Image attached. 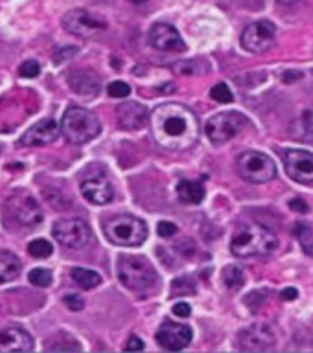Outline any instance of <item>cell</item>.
<instances>
[{
    "label": "cell",
    "instance_id": "obj_1",
    "mask_svg": "<svg viewBox=\"0 0 313 353\" xmlns=\"http://www.w3.org/2000/svg\"><path fill=\"white\" fill-rule=\"evenodd\" d=\"M153 138L166 151H184L198 142V116L184 105L162 103L149 116Z\"/></svg>",
    "mask_w": 313,
    "mask_h": 353
},
{
    "label": "cell",
    "instance_id": "obj_2",
    "mask_svg": "<svg viewBox=\"0 0 313 353\" xmlns=\"http://www.w3.org/2000/svg\"><path fill=\"white\" fill-rule=\"evenodd\" d=\"M278 247L275 232L262 225H245L232 236L231 250L238 258L267 256Z\"/></svg>",
    "mask_w": 313,
    "mask_h": 353
},
{
    "label": "cell",
    "instance_id": "obj_3",
    "mask_svg": "<svg viewBox=\"0 0 313 353\" xmlns=\"http://www.w3.org/2000/svg\"><path fill=\"white\" fill-rule=\"evenodd\" d=\"M118 278L129 291L137 294H149L159 287V274L144 256H120Z\"/></svg>",
    "mask_w": 313,
    "mask_h": 353
},
{
    "label": "cell",
    "instance_id": "obj_4",
    "mask_svg": "<svg viewBox=\"0 0 313 353\" xmlns=\"http://www.w3.org/2000/svg\"><path fill=\"white\" fill-rule=\"evenodd\" d=\"M61 132L70 143H87L102 131L98 118L83 107H70L61 118Z\"/></svg>",
    "mask_w": 313,
    "mask_h": 353
},
{
    "label": "cell",
    "instance_id": "obj_5",
    "mask_svg": "<svg viewBox=\"0 0 313 353\" xmlns=\"http://www.w3.org/2000/svg\"><path fill=\"white\" fill-rule=\"evenodd\" d=\"M107 239L118 247H140L148 237V226L133 215H116L104 223Z\"/></svg>",
    "mask_w": 313,
    "mask_h": 353
},
{
    "label": "cell",
    "instance_id": "obj_6",
    "mask_svg": "<svg viewBox=\"0 0 313 353\" xmlns=\"http://www.w3.org/2000/svg\"><path fill=\"white\" fill-rule=\"evenodd\" d=\"M238 173L243 181L253 184H264L275 179L276 165L267 154L260 151H247L238 157Z\"/></svg>",
    "mask_w": 313,
    "mask_h": 353
},
{
    "label": "cell",
    "instance_id": "obj_7",
    "mask_svg": "<svg viewBox=\"0 0 313 353\" xmlns=\"http://www.w3.org/2000/svg\"><path fill=\"white\" fill-rule=\"evenodd\" d=\"M245 125H247V118L242 112L227 110V112L212 116L209 123H207L205 132H207V137L214 145H223V143L236 137L238 132H242Z\"/></svg>",
    "mask_w": 313,
    "mask_h": 353
},
{
    "label": "cell",
    "instance_id": "obj_8",
    "mask_svg": "<svg viewBox=\"0 0 313 353\" xmlns=\"http://www.w3.org/2000/svg\"><path fill=\"white\" fill-rule=\"evenodd\" d=\"M63 26L68 33L76 35V37H94L98 33L107 30V22L99 17L93 15L87 10H70L66 11L63 17Z\"/></svg>",
    "mask_w": 313,
    "mask_h": 353
},
{
    "label": "cell",
    "instance_id": "obj_9",
    "mask_svg": "<svg viewBox=\"0 0 313 353\" xmlns=\"http://www.w3.org/2000/svg\"><path fill=\"white\" fill-rule=\"evenodd\" d=\"M55 241L66 248H83L91 241V228L83 219H61L52 228Z\"/></svg>",
    "mask_w": 313,
    "mask_h": 353
},
{
    "label": "cell",
    "instance_id": "obj_10",
    "mask_svg": "<svg viewBox=\"0 0 313 353\" xmlns=\"http://www.w3.org/2000/svg\"><path fill=\"white\" fill-rule=\"evenodd\" d=\"M8 210H10L11 217L21 226L32 228V226H37L43 223V210H41L37 201L26 192L15 193L8 201Z\"/></svg>",
    "mask_w": 313,
    "mask_h": 353
},
{
    "label": "cell",
    "instance_id": "obj_11",
    "mask_svg": "<svg viewBox=\"0 0 313 353\" xmlns=\"http://www.w3.org/2000/svg\"><path fill=\"white\" fill-rule=\"evenodd\" d=\"M276 28L269 21H258L249 24L242 33L243 48L253 54H262L265 50H269L275 43Z\"/></svg>",
    "mask_w": 313,
    "mask_h": 353
},
{
    "label": "cell",
    "instance_id": "obj_12",
    "mask_svg": "<svg viewBox=\"0 0 313 353\" xmlns=\"http://www.w3.org/2000/svg\"><path fill=\"white\" fill-rule=\"evenodd\" d=\"M275 333L267 324H253L238 333V346L245 352H264L275 346Z\"/></svg>",
    "mask_w": 313,
    "mask_h": 353
},
{
    "label": "cell",
    "instance_id": "obj_13",
    "mask_svg": "<svg viewBox=\"0 0 313 353\" xmlns=\"http://www.w3.org/2000/svg\"><path fill=\"white\" fill-rule=\"evenodd\" d=\"M157 342L168 352H179L192 342V330L184 324H177L173 320H164L157 331Z\"/></svg>",
    "mask_w": 313,
    "mask_h": 353
},
{
    "label": "cell",
    "instance_id": "obj_14",
    "mask_svg": "<svg viewBox=\"0 0 313 353\" xmlns=\"http://www.w3.org/2000/svg\"><path fill=\"white\" fill-rule=\"evenodd\" d=\"M284 168L286 173L293 181L313 186V154L303 149H292L287 151L284 159Z\"/></svg>",
    "mask_w": 313,
    "mask_h": 353
},
{
    "label": "cell",
    "instance_id": "obj_15",
    "mask_svg": "<svg viewBox=\"0 0 313 353\" xmlns=\"http://www.w3.org/2000/svg\"><path fill=\"white\" fill-rule=\"evenodd\" d=\"M149 43H151L153 48L160 50V52H182L187 48L184 41H182L176 28L170 26V24H164V22H157L149 30Z\"/></svg>",
    "mask_w": 313,
    "mask_h": 353
},
{
    "label": "cell",
    "instance_id": "obj_16",
    "mask_svg": "<svg viewBox=\"0 0 313 353\" xmlns=\"http://www.w3.org/2000/svg\"><path fill=\"white\" fill-rule=\"evenodd\" d=\"M59 132L61 127L57 125L52 118H44V120L33 123V125L22 134L19 142H21L22 145H28V148H32V145H46V143L55 142L57 137H59Z\"/></svg>",
    "mask_w": 313,
    "mask_h": 353
},
{
    "label": "cell",
    "instance_id": "obj_17",
    "mask_svg": "<svg viewBox=\"0 0 313 353\" xmlns=\"http://www.w3.org/2000/svg\"><path fill=\"white\" fill-rule=\"evenodd\" d=\"M118 125L124 129V131H137V129H142L146 123L149 121V112L148 109L144 107L142 103H137V101H127V103H122L118 107Z\"/></svg>",
    "mask_w": 313,
    "mask_h": 353
},
{
    "label": "cell",
    "instance_id": "obj_18",
    "mask_svg": "<svg viewBox=\"0 0 313 353\" xmlns=\"http://www.w3.org/2000/svg\"><path fill=\"white\" fill-rule=\"evenodd\" d=\"M83 197L93 204H109L115 197V190L105 176H93L82 182Z\"/></svg>",
    "mask_w": 313,
    "mask_h": 353
},
{
    "label": "cell",
    "instance_id": "obj_19",
    "mask_svg": "<svg viewBox=\"0 0 313 353\" xmlns=\"http://www.w3.org/2000/svg\"><path fill=\"white\" fill-rule=\"evenodd\" d=\"M33 341L21 327H6L0 331V352H32Z\"/></svg>",
    "mask_w": 313,
    "mask_h": 353
},
{
    "label": "cell",
    "instance_id": "obj_20",
    "mask_svg": "<svg viewBox=\"0 0 313 353\" xmlns=\"http://www.w3.org/2000/svg\"><path fill=\"white\" fill-rule=\"evenodd\" d=\"M68 85L79 96H96L99 92V79L96 74L85 70L72 72L68 76Z\"/></svg>",
    "mask_w": 313,
    "mask_h": 353
},
{
    "label": "cell",
    "instance_id": "obj_21",
    "mask_svg": "<svg viewBox=\"0 0 313 353\" xmlns=\"http://www.w3.org/2000/svg\"><path fill=\"white\" fill-rule=\"evenodd\" d=\"M177 197L184 204H199L205 199V188L198 181L182 179L177 184Z\"/></svg>",
    "mask_w": 313,
    "mask_h": 353
},
{
    "label": "cell",
    "instance_id": "obj_22",
    "mask_svg": "<svg viewBox=\"0 0 313 353\" xmlns=\"http://www.w3.org/2000/svg\"><path fill=\"white\" fill-rule=\"evenodd\" d=\"M290 134L295 140H301V142H313V109L304 110L297 120L292 121Z\"/></svg>",
    "mask_w": 313,
    "mask_h": 353
},
{
    "label": "cell",
    "instance_id": "obj_23",
    "mask_svg": "<svg viewBox=\"0 0 313 353\" xmlns=\"http://www.w3.org/2000/svg\"><path fill=\"white\" fill-rule=\"evenodd\" d=\"M19 274H21V259L10 250H2L0 252V285L15 280Z\"/></svg>",
    "mask_w": 313,
    "mask_h": 353
},
{
    "label": "cell",
    "instance_id": "obj_24",
    "mask_svg": "<svg viewBox=\"0 0 313 353\" xmlns=\"http://www.w3.org/2000/svg\"><path fill=\"white\" fill-rule=\"evenodd\" d=\"M72 280L76 281L77 285L82 289H94L102 283V276L98 272H94L91 269H82V267H76V269L70 270Z\"/></svg>",
    "mask_w": 313,
    "mask_h": 353
},
{
    "label": "cell",
    "instance_id": "obj_25",
    "mask_svg": "<svg viewBox=\"0 0 313 353\" xmlns=\"http://www.w3.org/2000/svg\"><path fill=\"white\" fill-rule=\"evenodd\" d=\"M223 283L229 291H238L245 283V274L238 265H227L223 269Z\"/></svg>",
    "mask_w": 313,
    "mask_h": 353
},
{
    "label": "cell",
    "instance_id": "obj_26",
    "mask_svg": "<svg viewBox=\"0 0 313 353\" xmlns=\"http://www.w3.org/2000/svg\"><path fill=\"white\" fill-rule=\"evenodd\" d=\"M295 237L301 243V247L308 256H313V228L306 223H297L295 226Z\"/></svg>",
    "mask_w": 313,
    "mask_h": 353
},
{
    "label": "cell",
    "instance_id": "obj_27",
    "mask_svg": "<svg viewBox=\"0 0 313 353\" xmlns=\"http://www.w3.org/2000/svg\"><path fill=\"white\" fill-rule=\"evenodd\" d=\"M198 291V285H196V281L192 278H188V276H181V278H176V280L171 281V294L173 296H193Z\"/></svg>",
    "mask_w": 313,
    "mask_h": 353
},
{
    "label": "cell",
    "instance_id": "obj_28",
    "mask_svg": "<svg viewBox=\"0 0 313 353\" xmlns=\"http://www.w3.org/2000/svg\"><path fill=\"white\" fill-rule=\"evenodd\" d=\"M54 252V247H52V243L46 241V239H33V241L28 243V254L35 259H46L52 256Z\"/></svg>",
    "mask_w": 313,
    "mask_h": 353
},
{
    "label": "cell",
    "instance_id": "obj_29",
    "mask_svg": "<svg viewBox=\"0 0 313 353\" xmlns=\"http://www.w3.org/2000/svg\"><path fill=\"white\" fill-rule=\"evenodd\" d=\"M209 68L207 63H203L201 59L196 61H182V63H176L171 65V70L177 72V74H182V76H192V74H203L205 70Z\"/></svg>",
    "mask_w": 313,
    "mask_h": 353
},
{
    "label": "cell",
    "instance_id": "obj_30",
    "mask_svg": "<svg viewBox=\"0 0 313 353\" xmlns=\"http://www.w3.org/2000/svg\"><path fill=\"white\" fill-rule=\"evenodd\" d=\"M28 280H30V283L35 287H48L50 283H52V280H54V276H52V272L46 269H33L30 270Z\"/></svg>",
    "mask_w": 313,
    "mask_h": 353
},
{
    "label": "cell",
    "instance_id": "obj_31",
    "mask_svg": "<svg viewBox=\"0 0 313 353\" xmlns=\"http://www.w3.org/2000/svg\"><path fill=\"white\" fill-rule=\"evenodd\" d=\"M210 98L214 99V101H218V103H231L232 99H234V96H232L231 88L227 87L225 83H218V85H214L212 90H210Z\"/></svg>",
    "mask_w": 313,
    "mask_h": 353
},
{
    "label": "cell",
    "instance_id": "obj_32",
    "mask_svg": "<svg viewBox=\"0 0 313 353\" xmlns=\"http://www.w3.org/2000/svg\"><path fill=\"white\" fill-rule=\"evenodd\" d=\"M107 92H109L111 98H127L129 94H131V87L124 81H113L107 87Z\"/></svg>",
    "mask_w": 313,
    "mask_h": 353
},
{
    "label": "cell",
    "instance_id": "obj_33",
    "mask_svg": "<svg viewBox=\"0 0 313 353\" xmlns=\"http://www.w3.org/2000/svg\"><path fill=\"white\" fill-rule=\"evenodd\" d=\"M19 72H21L22 77H37L41 74V65L35 59H30L24 65H21Z\"/></svg>",
    "mask_w": 313,
    "mask_h": 353
},
{
    "label": "cell",
    "instance_id": "obj_34",
    "mask_svg": "<svg viewBox=\"0 0 313 353\" xmlns=\"http://www.w3.org/2000/svg\"><path fill=\"white\" fill-rule=\"evenodd\" d=\"M63 302L66 303V307L70 309V311H82L85 307V300L79 294H65Z\"/></svg>",
    "mask_w": 313,
    "mask_h": 353
},
{
    "label": "cell",
    "instance_id": "obj_35",
    "mask_svg": "<svg viewBox=\"0 0 313 353\" xmlns=\"http://www.w3.org/2000/svg\"><path fill=\"white\" fill-rule=\"evenodd\" d=\"M177 232H179V228L173 223H170V221H160L159 225H157V234L160 237H171L176 236Z\"/></svg>",
    "mask_w": 313,
    "mask_h": 353
},
{
    "label": "cell",
    "instance_id": "obj_36",
    "mask_svg": "<svg viewBox=\"0 0 313 353\" xmlns=\"http://www.w3.org/2000/svg\"><path fill=\"white\" fill-rule=\"evenodd\" d=\"M264 300H265V291H254V292H249L243 302L247 303L249 307L256 309L260 307V303L264 302Z\"/></svg>",
    "mask_w": 313,
    "mask_h": 353
},
{
    "label": "cell",
    "instance_id": "obj_37",
    "mask_svg": "<svg viewBox=\"0 0 313 353\" xmlns=\"http://www.w3.org/2000/svg\"><path fill=\"white\" fill-rule=\"evenodd\" d=\"M173 314H176V316H179V319H188V316L192 314V307H190L188 303L179 302L173 305Z\"/></svg>",
    "mask_w": 313,
    "mask_h": 353
},
{
    "label": "cell",
    "instance_id": "obj_38",
    "mask_svg": "<svg viewBox=\"0 0 313 353\" xmlns=\"http://www.w3.org/2000/svg\"><path fill=\"white\" fill-rule=\"evenodd\" d=\"M290 208L295 210V212H298V214H308L310 212L308 203H306V201H303V199H292V201H290Z\"/></svg>",
    "mask_w": 313,
    "mask_h": 353
},
{
    "label": "cell",
    "instance_id": "obj_39",
    "mask_svg": "<svg viewBox=\"0 0 313 353\" xmlns=\"http://www.w3.org/2000/svg\"><path fill=\"white\" fill-rule=\"evenodd\" d=\"M127 352H142L144 350V342L138 339V336H131L129 342L126 344Z\"/></svg>",
    "mask_w": 313,
    "mask_h": 353
},
{
    "label": "cell",
    "instance_id": "obj_40",
    "mask_svg": "<svg viewBox=\"0 0 313 353\" xmlns=\"http://www.w3.org/2000/svg\"><path fill=\"white\" fill-rule=\"evenodd\" d=\"M297 296L298 291L297 289H293V287H287V289H284V291L281 292V298L282 300H286V302H292V300H295Z\"/></svg>",
    "mask_w": 313,
    "mask_h": 353
},
{
    "label": "cell",
    "instance_id": "obj_41",
    "mask_svg": "<svg viewBox=\"0 0 313 353\" xmlns=\"http://www.w3.org/2000/svg\"><path fill=\"white\" fill-rule=\"evenodd\" d=\"M76 52H77L76 48H65L63 52H59V54L55 55V63H61V61L68 59V57L76 54Z\"/></svg>",
    "mask_w": 313,
    "mask_h": 353
},
{
    "label": "cell",
    "instance_id": "obj_42",
    "mask_svg": "<svg viewBox=\"0 0 313 353\" xmlns=\"http://www.w3.org/2000/svg\"><path fill=\"white\" fill-rule=\"evenodd\" d=\"M303 77V74L301 72H286L284 76H282V81H286V83H292V81H297V79H301Z\"/></svg>",
    "mask_w": 313,
    "mask_h": 353
},
{
    "label": "cell",
    "instance_id": "obj_43",
    "mask_svg": "<svg viewBox=\"0 0 313 353\" xmlns=\"http://www.w3.org/2000/svg\"><path fill=\"white\" fill-rule=\"evenodd\" d=\"M298 0H278V4L282 6H293V4H297Z\"/></svg>",
    "mask_w": 313,
    "mask_h": 353
},
{
    "label": "cell",
    "instance_id": "obj_44",
    "mask_svg": "<svg viewBox=\"0 0 313 353\" xmlns=\"http://www.w3.org/2000/svg\"><path fill=\"white\" fill-rule=\"evenodd\" d=\"M133 4H144V2H146V0H131Z\"/></svg>",
    "mask_w": 313,
    "mask_h": 353
}]
</instances>
